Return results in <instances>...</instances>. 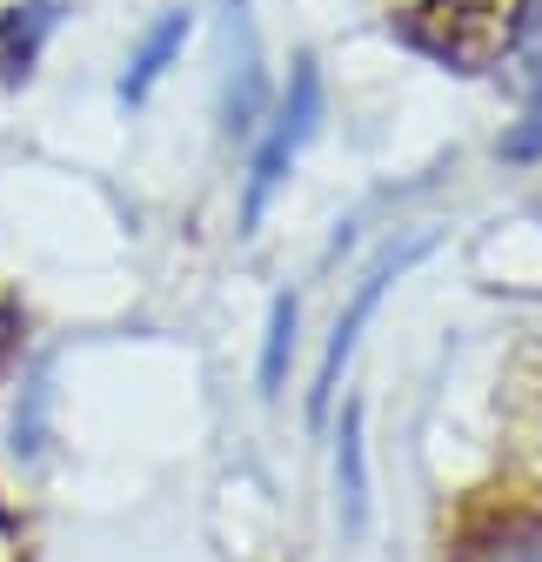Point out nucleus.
I'll list each match as a JSON object with an SVG mask.
<instances>
[{
  "instance_id": "f257e3e1",
  "label": "nucleus",
  "mask_w": 542,
  "mask_h": 562,
  "mask_svg": "<svg viewBox=\"0 0 542 562\" xmlns=\"http://www.w3.org/2000/svg\"><path fill=\"white\" fill-rule=\"evenodd\" d=\"M516 27H522V0H422L402 34L455 75H483L516 47Z\"/></svg>"
},
{
  "instance_id": "f03ea898",
  "label": "nucleus",
  "mask_w": 542,
  "mask_h": 562,
  "mask_svg": "<svg viewBox=\"0 0 542 562\" xmlns=\"http://www.w3.org/2000/svg\"><path fill=\"white\" fill-rule=\"evenodd\" d=\"M321 121V67L315 60H295V75H289V94L275 101V114H268V134H261V148L248 161V188H241V235L261 228L268 215V201L282 194L295 155L308 148V134Z\"/></svg>"
},
{
  "instance_id": "7ed1b4c3",
  "label": "nucleus",
  "mask_w": 542,
  "mask_h": 562,
  "mask_svg": "<svg viewBox=\"0 0 542 562\" xmlns=\"http://www.w3.org/2000/svg\"><path fill=\"white\" fill-rule=\"evenodd\" d=\"M422 255H429V235H416V241L388 248V255H382V261L362 274V289H355L349 315H335V335H328V348H321V369H315V389H308V422H315V429H321V422H328V408H335V389H342V369H349V356H355V341H362L369 315L382 308L388 281H395L402 268H416Z\"/></svg>"
},
{
  "instance_id": "20e7f679",
  "label": "nucleus",
  "mask_w": 542,
  "mask_h": 562,
  "mask_svg": "<svg viewBox=\"0 0 542 562\" xmlns=\"http://www.w3.org/2000/svg\"><path fill=\"white\" fill-rule=\"evenodd\" d=\"M188 34H194V14H188V8H168V14L142 34V47H134V54H127V67H121V101H127V108H142V101L155 94V81L181 60Z\"/></svg>"
},
{
  "instance_id": "39448f33",
  "label": "nucleus",
  "mask_w": 542,
  "mask_h": 562,
  "mask_svg": "<svg viewBox=\"0 0 542 562\" xmlns=\"http://www.w3.org/2000/svg\"><path fill=\"white\" fill-rule=\"evenodd\" d=\"M335 503H342V529L349 536L369 529V429H362V402H349L342 429H335Z\"/></svg>"
},
{
  "instance_id": "423d86ee",
  "label": "nucleus",
  "mask_w": 542,
  "mask_h": 562,
  "mask_svg": "<svg viewBox=\"0 0 542 562\" xmlns=\"http://www.w3.org/2000/svg\"><path fill=\"white\" fill-rule=\"evenodd\" d=\"M54 27H60V0H14L0 14V81H27Z\"/></svg>"
},
{
  "instance_id": "0eeeda50",
  "label": "nucleus",
  "mask_w": 542,
  "mask_h": 562,
  "mask_svg": "<svg viewBox=\"0 0 542 562\" xmlns=\"http://www.w3.org/2000/svg\"><path fill=\"white\" fill-rule=\"evenodd\" d=\"M295 322H302L295 295H275V308H268V335H261V395H268V402H275V395H282V382H289Z\"/></svg>"
},
{
  "instance_id": "6e6552de",
  "label": "nucleus",
  "mask_w": 542,
  "mask_h": 562,
  "mask_svg": "<svg viewBox=\"0 0 542 562\" xmlns=\"http://www.w3.org/2000/svg\"><path fill=\"white\" fill-rule=\"evenodd\" d=\"M462 562H542V522H496L462 549Z\"/></svg>"
},
{
  "instance_id": "1a4fd4ad",
  "label": "nucleus",
  "mask_w": 542,
  "mask_h": 562,
  "mask_svg": "<svg viewBox=\"0 0 542 562\" xmlns=\"http://www.w3.org/2000/svg\"><path fill=\"white\" fill-rule=\"evenodd\" d=\"M47 402H54V389H47V375H34L27 389H21V402H14V462H34L41 449H47Z\"/></svg>"
},
{
  "instance_id": "9d476101",
  "label": "nucleus",
  "mask_w": 542,
  "mask_h": 562,
  "mask_svg": "<svg viewBox=\"0 0 542 562\" xmlns=\"http://www.w3.org/2000/svg\"><path fill=\"white\" fill-rule=\"evenodd\" d=\"M14 356H21V308L0 302V369H8Z\"/></svg>"
}]
</instances>
